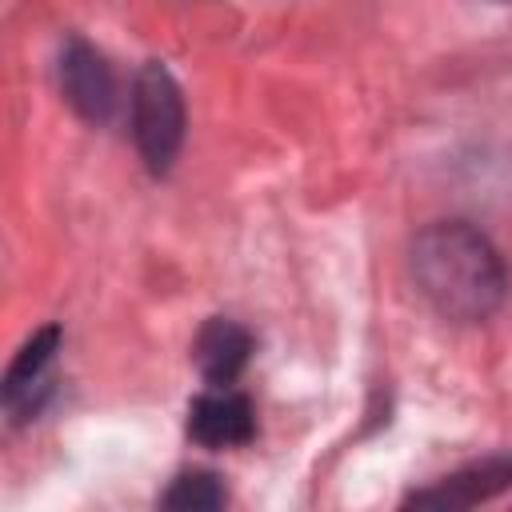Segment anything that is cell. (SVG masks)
Instances as JSON below:
<instances>
[{"instance_id": "obj_1", "label": "cell", "mask_w": 512, "mask_h": 512, "mask_svg": "<svg viewBox=\"0 0 512 512\" xmlns=\"http://www.w3.org/2000/svg\"><path fill=\"white\" fill-rule=\"evenodd\" d=\"M412 280L420 296L456 324L488 320L508 292V272L492 240L468 220H436L428 224L408 252Z\"/></svg>"}, {"instance_id": "obj_2", "label": "cell", "mask_w": 512, "mask_h": 512, "mask_svg": "<svg viewBox=\"0 0 512 512\" xmlns=\"http://www.w3.org/2000/svg\"><path fill=\"white\" fill-rule=\"evenodd\" d=\"M132 140L152 176H164L184 144V96L172 72L156 60L132 80Z\"/></svg>"}, {"instance_id": "obj_3", "label": "cell", "mask_w": 512, "mask_h": 512, "mask_svg": "<svg viewBox=\"0 0 512 512\" xmlns=\"http://www.w3.org/2000/svg\"><path fill=\"white\" fill-rule=\"evenodd\" d=\"M60 92L64 100L72 104V112L88 124H108L112 112H116V80H112V68L104 64V56L80 40V36H68L64 48H60Z\"/></svg>"}, {"instance_id": "obj_4", "label": "cell", "mask_w": 512, "mask_h": 512, "mask_svg": "<svg viewBox=\"0 0 512 512\" xmlns=\"http://www.w3.org/2000/svg\"><path fill=\"white\" fill-rule=\"evenodd\" d=\"M188 436L200 448H240L256 436V408L244 392L212 388L188 408Z\"/></svg>"}, {"instance_id": "obj_5", "label": "cell", "mask_w": 512, "mask_h": 512, "mask_svg": "<svg viewBox=\"0 0 512 512\" xmlns=\"http://www.w3.org/2000/svg\"><path fill=\"white\" fill-rule=\"evenodd\" d=\"M504 488H512V456L508 452H492L476 464H464L460 472L444 476L432 488L412 492L404 504L408 508H472L484 504L492 496H500Z\"/></svg>"}, {"instance_id": "obj_6", "label": "cell", "mask_w": 512, "mask_h": 512, "mask_svg": "<svg viewBox=\"0 0 512 512\" xmlns=\"http://www.w3.org/2000/svg\"><path fill=\"white\" fill-rule=\"evenodd\" d=\"M252 356V332L228 316H212L192 344V360L212 388H232Z\"/></svg>"}, {"instance_id": "obj_7", "label": "cell", "mask_w": 512, "mask_h": 512, "mask_svg": "<svg viewBox=\"0 0 512 512\" xmlns=\"http://www.w3.org/2000/svg\"><path fill=\"white\" fill-rule=\"evenodd\" d=\"M56 348H60V328L44 324L36 336H28V344L8 364V372H4V408H8L12 420H28L36 412V404H40L36 392L44 388V372L56 360Z\"/></svg>"}, {"instance_id": "obj_8", "label": "cell", "mask_w": 512, "mask_h": 512, "mask_svg": "<svg viewBox=\"0 0 512 512\" xmlns=\"http://www.w3.org/2000/svg\"><path fill=\"white\" fill-rule=\"evenodd\" d=\"M164 508H180V512H212L228 504V488L216 472H180L172 480V488L160 496Z\"/></svg>"}, {"instance_id": "obj_9", "label": "cell", "mask_w": 512, "mask_h": 512, "mask_svg": "<svg viewBox=\"0 0 512 512\" xmlns=\"http://www.w3.org/2000/svg\"><path fill=\"white\" fill-rule=\"evenodd\" d=\"M496 4H512V0H496Z\"/></svg>"}]
</instances>
